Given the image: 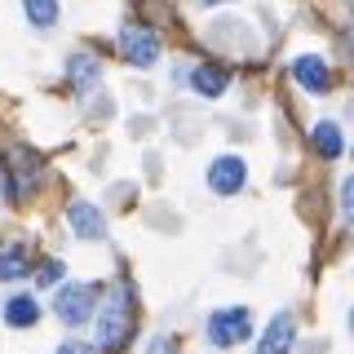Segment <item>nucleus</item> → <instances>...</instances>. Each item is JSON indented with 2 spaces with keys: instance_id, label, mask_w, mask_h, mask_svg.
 Returning <instances> with one entry per match:
<instances>
[{
  "instance_id": "obj_11",
  "label": "nucleus",
  "mask_w": 354,
  "mask_h": 354,
  "mask_svg": "<svg viewBox=\"0 0 354 354\" xmlns=\"http://www.w3.org/2000/svg\"><path fill=\"white\" fill-rule=\"evenodd\" d=\"M310 142H315V151L324 155V160H337V155L346 151V142H341V129L332 124V120H324V124H315V133H310Z\"/></svg>"
},
{
  "instance_id": "obj_8",
  "label": "nucleus",
  "mask_w": 354,
  "mask_h": 354,
  "mask_svg": "<svg viewBox=\"0 0 354 354\" xmlns=\"http://www.w3.org/2000/svg\"><path fill=\"white\" fill-rule=\"evenodd\" d=\"M66 221H71V230H75L80 239H102V235H106L102 213H97L93 204H84V199H75V204L66 208Z\"/></svg>"
},
{
  "instance_id": "obj_22",
  "label": "nucleus",
  "mask_w": 354,
  "mask_h": 354,
  "mask_svg": "<svg viewBox=\"0 0 354 354\" xmlns=\"http://www.w3.org/2000/svg\"><path fill=\"white\" fill-rule=\"evenodd\" d=\"M350 155H354V151H350Z\"/></svg>"
},
{
  "instance_id": "obj_16",
  "label": "nucleus",
  "mask_w": 354,
  "mask_h": 354,
  "mask_svg": "<svg viewBox=\"0 0 354 354\" xmlns=\"http://www.w3.org/2000/svg\"><path fill=\"white\" fill-rule=\"evenodd\" d=\"M341 208H346V221H354V177L341 182Z\"/></svg>"
},
{
  "instance_id": "obj_3",
  "label": "nucleus",
  "mask_w": 354,
  "mask_h": 354,
  "mask_svg": "<svg viewBox=\"0 0 354 354\" xmlns=\"http://www.w3.org/2000/svg\"><path fill=\"white\" fill-rule=\"evenodd\" d=\"M93 306H97V288L93 283H62L58 297H53V310L66 328H80L93 319Z\"/></svg>"
},
{
  "instance_id": "obj_12",
  "label": "nucleus",
  "mask_w": 354,
  "mask_h": 354,
  "mask_svg": "<svg viewBox=\"0 0 354 354\" xmlns=\"http://www.w3.org/2000/svg\"><path fill=\"white\" fill-rule=\"evenodd\" d=\"M97 71H102V66H97V58H88V53H75V58L66 62V75H71L75 88H93L97 84Z\"/></svg>"
},
{
  "instance_id": "obj_17",
  "label": "nucleus",
  "mask_w": 354,
  "mask_h": 354,
  "mask_svg": "<svg viewBox=\"0 0 354 354\" xmlns=\"http://www.w3.org/2000/svg\"><path fill=\"white\" fill-rule=\"evenodd\" d=\"M14 182H9V169H5V160H0V199H14Z\"/></svg>"
},
{
  "instance_id": "obj_7",
  "label": "nucleus",
  "mask_w": 354,
  "mask_h": 354,
  "mask_svg": "<svg viewBox=\"0 0 354 354\" xmlns=\"http://www.w3.org/2000/svg\"><path fill=\"white\" fill-rule=\"evenodd\" d=\"M292 75H297V84H301V88H310V93H328V84H332L328 62L315 58V53H301V58L292 62Z\"/></svg>"
},
{
  "instance_id": "obj_5",
  "label": "nucleus",
  "mask_w": 354,
  "mask_h": 354,
  "mask_svg": "<svg viewBox=\"0 0 354 354\" xmlns=\"http://www.w3.org/2000/svg\"><path fill=\"white\" fill-rule=\"evenodd\" d=\"M243 182H248V164H243L239 155H217V160L208 164V191H217V195H239Z\"/></svg>"
},
{
  "instance_id": "obj_6",
  "label": "nucleus",
  "mask_w": 354,
  "mask_h": 354,
  "mask_svg": "<svg viewBox=\"0 0 354 354\" xmlns=\"http://www.w3.org/2000/svg\"><path fill=\"white\" fill-rule=\"evenodd\" d=\"M292 341H297V324H292V315H274L270 319V328L261 332V341H257V354H288L292 350Z\"/></svg>"
},
{
  "instance_id": "obj_10",
  "label": "nucleus",
  "mask_w": 354,
  "mask_h": 354,
  "mask_svg": "<svg viewBox=\"0 0 354 354\" xmlns=\"http://www.w3.org/2000/svg\"><path fill=\"white\" fill-rule=\"evenodd\" d=\"M40 319V301L36 297H9L5 301V324L9 328H31Z\"/></svg>"
},
{
  "instance_id": "obj_14",
  "label": "nucleus",
  "mask_w": 354,
  "mask_h": 354,
  "mask_svg": "<svg viewBox=\"0 0 354 354\" xmlns=\"http://www.w3.org/2000/svg\"><path fill=\"white\" fill-rule=\"evenodd\" d=\"M27 270H31V261H27V248H9L5 257H0V279H22Z\"/></svg>"
},
{
  "instance_id": "obj_9",
  "label": "nucleus",
  "mask_w": 354,
  "mask_h": 354,
  "mask_svg": "<svg viewBox=\"0 0 354 354\" xmlns=\"http://www.w3.org/2000/svg\"><path fill=\"white\" fill-rule=\"evenodd\" d=\"M226 84H230V75L221 71V66H213V62H204V66H195V71H191V88H195V93H204V97H221V93H226Z\"/></svg>"
},
{
  "instance_id": "obj_19",
  "label": "nucleus",
  "mask_w": 354,
  "mask_h": 354,
  "mask_svg": "<svg viewBox=\"0 0 354 354\" xmlns=\"http://www.w3.org/2000/svg\"><path fill=\"white\" fill-rule=\"evenodd\" d=\"M350 332H354V310H350Z\"/></svg>"
},
{
  "instance_id": "obj_2",
  "label": "nucleus",
  "mask_w": 354,
  "mask_h": 354,
  "mask_svg": "<svg viewBox=\"0 0 354 354\" xmlns=\"http://www.w3.org/2000/svg\"><path fill=\"white\" fill-rule=\"evenodd\" d=\"M208 341H213L217 350H230V346H243V341L252 337V319L243 306H230V310H217V315H208Z\"/></svg>"
},
{
  "instance_id": "obj_20",
  "label": "nucleus",
  "mask_w": 354,
  "mask_h": 354,
  "mask_svg": "<svg viewBox=\"0 0 354 354\" xmlns=\"http://www.w3.org/2000/svg\"><path fill=\"white\" fill-rule=\"evenodd\" d=\"M204 5H221V0H204Z\"/></svg>"
},
{
  "instance_id": "obj_18",
  "label": "nucleus",
  "mask_w": 354,
  "mask_h": 354,
  "mask_svg": "<svg viewBox=\"0 0 354 354\" xmlns=\"http://www.w3.org/2000/svg\"><path fill=\"white\" fill-rule=\"evenodd\" d=\"M58 354H97L93 346H80V341H66V346H58Z\"/></svg>"
},
{
  "instance_id": "obj_4",
  "label": "nucleus",
  "mask_w": 354,
  "mask_h": 354,
  "mask_svg": "<svg viewBox=\"0 0 354 354\" xmlns=\"http://www.w3.org/2000/svg\"><path fill=\"white\" fill-rule=\"evenodd\" d=\"M120 53L133 62V66H151L160 58V36H155L151 27H138V22H129L124 31H120Z\"/></svg>"
},
{
  "instance_id": "obj_13",
  "label": "nucleus",
  "mask_w": 354,
  "mask_h": 354,
  "mask_svg": "<svg viewBox=\"0 0 354 354\" xmlns=\"http://www.w3.org/2000/svg\"><path fill=\"white\" fill-rule=\"evenodd\" d=\"M31 27H53L58 22V0H22Z\"/></svg>"
},
{
  "instance_id": "obj_1",
  "label": "nucleus",
  "mask_w": 354,
  "mask_h": 354,
  "mask_svg": "<svg viewBox=\"0 0 354 354\" xmlns=\"http://www.w3.org/2000/svg\"><path fill=\"white\" fill-rule=\"evenodd\" d=\"M129 332H133V297H129V288H115V292L106 297L102 315H97V350L120 354L124 341H129Z\"/></svg>"
},
{
  "instance_id": "obj_15",
  "label": "nucleus",
  "mask_w": 354,
  "mask_h": 354,
  "mask_svg": "<svg viewBox=\"0 0 354 354\" xmlns=\"http://www.w3.org/2000/svg\"><path fill=\"white\" fill-rule=\"evenodd\" d=\"M36 279H40V288H49V283H58L62 279V261H44L40 270H36Z\"/></svg>"
},
{
  "instance_id": "obj_21",
  "label": "nucleus",
  "mask_w": 354,
  "mask_h": 354,
  "mask_svg": "<svg viewBox=\"0 0 354 354\" xmlns=\"http://www.w3.org/2000/svg\"><path fill=\"white\" fill-rule=\"evenodd\" d=\"M350 18H354V0H350Z\"/></svg>"
}]
</instances>
